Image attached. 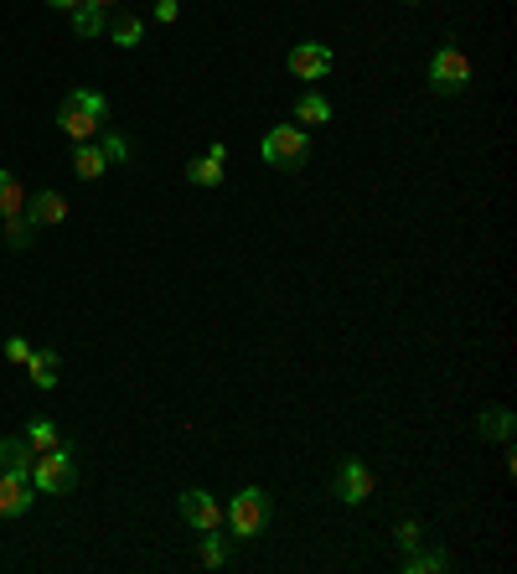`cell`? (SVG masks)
<instances>
[{"label": "cell", "mask_w": 517, "mask_h": 574, "mask_svg": "<svg viewBox=\"0 0 517 574\" xmlns=\"http://www.w3.org/2000/svg\"><path fill=\"white\" fill-rule=\"evenodd\" d=\"M285 68H290L295 78H306V83H321V78L331 73V52H326L321 42H295L290 57H285Z\"/></svg>", "instance_id": "cell-7"}, {"label": "cell", "mask_w": 517, "mask_h": 574, "mask_svg": "<svg viewBox=\"0 0 517 574\" xmlns=\"http://www.w3.org/2000/svg\"><path fill=\"white\" fill-rule=\"evenodd\" d=\"M73 481H78V466H73V450L68 445H52V450H37V461H32V487L57 497V492H73Z\"/></svg>", "instance_id": "cell-3"}, {"label": "cell", "mask_w": 517, "mask_h": 574, "mask_svg": "<svg viewBox=\"0 0 517 574\" xmlns=\"http://www.w3.org/2000/svg\"><path fill=\"white\" fill-rule=\"evenodd\" d=\"M26 218H32V223H63L68 218V202H63V192H37L32 202H26Z\"/></svg>", "instance_id": "cell-12"}, {"label": "cell", "mask_w": 517, "mask_h": 574, "mask_svg": "<svg viewBox=\"0 0 517 574\" xmlns=\"http://www.w3.org/2000/svg\"><path fill=\"white\" fill-rule=\"evenodd\" d=\"M202 564H207V569H223V564H228V543L218 538V528L202 533Z\"/></svg>", "instance_id": "cell-22"}, {"label": "cell", "mask_w": 517, "mask_h": 574, "mask_svg": "<svg viewBox=\"0 0 517 574\" xmlns=\"http://www.w3.org/2000/svg\"><path fill=\"white\" fill-rule=\"evenodd\" d=\"M26 445H32V450H52V445H63V430H57L52 419H37V425L26 430Z\"/></svg>", "instance_id": "cell-21"}, {"label": "cell", "mask_w": 517, "mask_h": 574, "mask_svg": "<svg viewBox=\"0 0 517 574\" xmlns=\"http://www.w3.org/2000/svg\"><path fill=\"white\" fill-rule=\"evenodd\" d=\"M26 373L37 388H57V352H32L26 357Z\"/></svg>", "instance_id": "cell-18"}, {"label": "cell", "mask_w": 517, "mask_h": 574, "mask_svg": "<svg viewBox=\"0 0 517 574\" xmlns=\"http://www.w3.org/2000/svg\"><path fill=\"white\" fill-rule=\"evenodd\" d=\"M109 125V99L94 94V88H73V94L57 104V130H63L73 145L78 140H94Z\"/></svg>", "instance_id": "cell-1"}, {"label": "cell", "mask_w": 517, "mask_h": 574, "mask_svg": "<svg viewBox=\"0 0 517 574\" xmlns=\"http://www.w3.org/2000/svg\"><path fill=\"white\" fill-rule=\"evenodd\" d=\"M430 88H435V94H445V99H455V94H466V88H471V57L455 47V42H445L430 57Z\"/></svg>", "instance_id": "cell-4"}, {"label": "cell", "mask_w": 517, "mask_h": 574, "mask_svg": "<svg viewBox=\"0 0 517 574\" xmlns=\"http://www.w3.org/2000/svg\"><path fill=\"white\" fill-rule=\"evenodd\" d=\"M52 11H73V6H83V0H47Z\"/></svg>", "instance_id": "cell-28"}, {"label": "cell", "mask_w": 517, "mask_h": 574, "mask_svg": "<svg viewBox=\"0 0 517 574\" xmlns=\"http://www.w3.org/2000/svg\"><path fill=\"white\" fill-rule=\"evenodd\" d=\"M404 6H419V0H404Z\"/></svg>", "instance_id": "cell-30"}, {"label": "cell", "mask_w": 517, "mask_h": 574, "mask_svg": "<svg viewBox=\"0 0 517 574\" xmlns=\"http://www.w3.org/2000/svg\"><path fill=\"white\" fill-rule=\"evenodd\" d=\"M259 156H264V166L300 171V166L311 161V135H306V125H275V130L259 140Z\"/></svg>", "instance_id": "cell-2"}, {"label": "cell", "mask_w": 517, "mask_h": 574, "mask_svg": "<svg viewBox=\"0 0 517 574\" xmlns=\"http://www.w3.org/2000/svg\"><path fill=\"white\" fill-rule=\"evenodd\" d=\"M512 425H517V419H512L507 404H486L481 419H476V430H481L486 440H512Z\"/></svg>", "instance_id": "cell-13"}, {"label": "cell", "mask_w": 517, "mask_h": 574, "mask_svg": "<svg viewBox=\"0 0 517 574\" xmlns=\"http://www.w3.org/2000/svg\"><path fill=\"white\" fill-rule=\"evenodd\" d=\"M6 357H11V362H21V368H26V357H32V342L11 337V342H6Z\"/></svg>", "instance_id": "cell-25"}, {"label": "cell", "mask_w": 517, "mask_h": 574, "mask_svg": "<svg viewBox=\"0 0 517 574\" xmlns=\"http://www.w3.org/2000/svg\"><path fill=\"white\" fill-rule=\"evenodd\" d=\"M32 456L37 450L26 445V435L21 440H0V471H32Z\"/></svg>", "instance_id": "cell-15"}, {"label": "cell", "mask_w": 517, "mask_h": 574, "mask_svg": "<svg viewBox=\"0 0 517 574\" xmlns=\"http://www.w3.org/2000/svg\"><path fill=\"white\" fill-rule=\"evenodd\" d=\"M430 569H450V554H414V559H404V574H430Z\"/></svg>", "instance_id": "cell-23"}, {"label": "cell", "mask_w": 517, "mask_h": 574, "mask_svg": "<svg viewBox=\"0 0 517 574\" xmlns=\"http://www.w3.org/2000/svg\"><path fill=\"white\" fill-rule=\"evenodd\" d=\"M331 492H337L347 507H362L373 497V471L362 466V461H342V471H337V481H331Z\"/></svg>", "instance_id": "cell-8"}, {"label": "cell", "mask_w": 517, "mask_h": 574, "mask_svg": "<svg viewBox=\"0 0 517 574\" xmlns=\"http://www.w3.org/2000/svg\"><path fill=\"white\" fill-rule=\"evenodd\" d=\"M228 528H233V538H254L264 523H269V497L259 492V487H243L233 502H228Z\"/></svg>", "instance_id": "cell-5"}, {"label": "cell", "mask_w": 517, "mask_h": 574, "mask_svg": "<svg viewBox=\"0 0 517 574\" xmlns=\"http://www.w3.org/2000/svg\"><path fill=\"white\" fill-rule=\"evenodd\" d=\"M99 150H104V161H109V166L130 161V140H125V135H104V140H99Z\"/></svg>", "instance_id": "cell-24"}, {"label": "cell", "mask_w": 517, "mask_h": 574, "mask_svg": "<svg viewBox=\"0 0 517 574\" xmlns=\"http://www.w3.org/2000/svg\"><path fill=\"white\" fill-rule=\"evenodd\" d=\"M223 161H228V145H212L202 161L187 166V181H192V187H218V181H223Z\"/></svg>", "instance_id": "cell-11"}, {"label": "cell", "mask_w": 517, "mask_h": 574, "mask_svg": "<svg viewBox=\"0 0 517 574\" xmlns=\"http://www.w3.org/2000/svg\"><path fill=\"white\" fill-rule=\"evenodd\" d=\"M32 228H37V223L26 218V213L6 218V249H16V254H21V249H32Z\"/></svg>", "instance_id": "cell-20"}, {"label": "cell", "mask_w": 517, "mask_h": 574, "mask_svg": "<svg viewBox=\"0 0 517 574\" xmlns=\"http://www.w3.org/2000/svg\"><path fill=\"white\" fill-rule=\"evenodd\" d=\"M104 166H109V161H104V150H99V145H88V140L73 145V176H78V181H99Z\"/></svg>", "instance_id": "cell-14"}, {"label": "cell", "mask_w": 517, "mask_h": 574, "mask_svg": "<svg viewBox=\"0 0 517 574\" xmlns=\"http://www.w3.org/2000/svg\"><path fill=\"white\" fill-rule=\"evenodd\" d=\"M295 119H300V125H326L331 104H326L321 94H300V99H295Z\"/></svg>", "instance_id": "cell-19"}, {"label": "cell", "mask_w": 517, "mask_h": 574, "mask_svg": "<svg viewBox=\"0 0 517 574\" xmlns=\"http://www.w3.org/2000/svg\"><path fill=\"white\" fill-rule=\"evenodd\" d=\"M68 16H73V32H78V37H104V11L94 6V0H83V6H73Z\"/></svg>", "instance_id": "cell-17"}, {"label": "cell", "mask_w": 517, "mask_h": 574, "mask_svg": "<svg viewBox=\"0 0 517 574\" xmlns=\"http://www.w3.org/2000/svg\"><path fill=\"white\" fill-rule=\"evenodd\" d=\"M176 507H181V518H187L197 533L223 528V507H218V497H212V492H202V487H187V492L176 497Z\"/></svg>", "instance_id": "cell-6"}, {"label": "cell", "mask_w": 517, "mask_h": 574, "mask_svg": "<svg viewBox=\"0 0 517 574\" xmlns=\"http://www.w3.org/2000/svg\"><path fill=\"white\" fill-rule=\"evenodd\" d=\"M16 213H26V192L16 171H0V218H16Z\"/></svg>", "instance_id": "cell-16"}, {"label": "cell", "mask_w": 517, "mask_h": 574, "mask_svg": "<svg viewBox=\"0 0 517 574\" xmlns=\"http://www.w3.org/2000/svg\"><path fill=\"white\" fill-rule=\"evenodd\" d=\"M94 6H99V11H114V6H119V0H94Z\"/></svg>", "instance_id": "cell-29"}, {"label": "cell", "mask_w": 517, "mask_h": 574, "mask_svg": "<svg viewBox=\"0 0 517 574\" xmlns=\"http://www.w3.org/2000/svg\"><path fill=\"white\" fill-rule=\"evenodd\" d=\"M104 37H114V47H140L145 42V21L135 11H114V16H104Z\"/></svg>", "instance_id": "cell-10"}, {"label": "cell", "mask_w": 517, "mask_h": 574, "mask_svg": "<svg viewBox=\"0 0 517 574\" xmlns=\"http://www.w3.org/2000/svg\"><path fill=\"white\" fill-rule=\"evenodd\" d=\"M176 11H181L176 0H156V16H161V21H176Z\"/></svg>", "instance_id": "cell-27"}, {"label": "cell", "mask_w": 517, "mask_h": 574, "mask_svg": "<svg viewBox=\"0 0 517 574\" xmlns=\"http://www.w3.org/2000/svg\"><path fill=\"white\" fill-rule=\"evenodd\" d=\"M32 471H0V518H21L32 507Z\"/></svg>", "instance_id": "cell-9"}, {"label": "cell", "mask_w": 517, "mask_h": 574, "mask_svg": "<svg viewBox=\"0 0 517 574\" xmlns=\"http://www.w3.org/2000/svg\"><path fill=\"white\" fill-rule=\"evenodd\" d=\"M399 543H404V549H414V543H419V523H399Z\"/></svg>", "instance_id": "cell-26"}]
</instances>
